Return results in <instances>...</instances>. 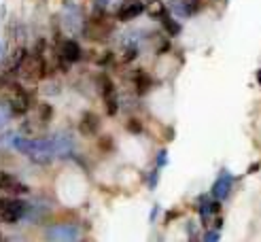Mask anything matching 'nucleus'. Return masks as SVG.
I'll list each match as a JSON object with an SVG mask.
<instances>
[{"label":"nucleus","instance_id":"obj_1","mask_svg":"<svg viewBox=\"0 0 261 242\" xmlns=\"http://www.w3.org/2000/svg\"><path fill=\"white\" fill-rule=\"evenodd\" d=\"M24 208H26V204L19 202V200H15L13 196L0 198V221L15 223L17 219L24 215Z\"/></svg>","mask_w":261,"mask_h":242},{"label":"nucleus","instance_id":"obj_2","mask_svg":"<svg viewBox=\"0 0 261 242\" xmlns=\"http://www.w3.org/2000/svg\"><path fill=\"white\" fill-rule=\"evenodd\" d=\"M9 104L15 115H24V113H28V109H30V96L26 94V89L22 87V85L13 83L9 85Z\"/></svg>","mask_w":261,"mask_h":242},{"label":"nucleus","instance_id":"obj_3","mask_svg":"<svg viewBox=\"0 0 261 242\" xmlns=\"http://www.w3.org/2000/svg\"><path fill=\"white\" fill-rule=\"evenodd\" d=\"M0 194H4V196H24V194H28V185L17 181L13 174L0 170Z\"/></svg>","mask_w":261,"mask_h":242},{"label":"nucleus","instance_id":"obj_4","mask_svg":"<svg viewBox=\"0 0 261 242\" xmlns=\"http://www.w3.org/2000/svg\"><path fill=\"white\" fill-rule=\"evenodd\" d=\"M79 130L83 134H87V136H94V134L100 130V117L94 115V113H85L79 123Z\"/></svg>","mask_w":261,"mask_h":242},{"label":"nucleus","instance_id":"obj_5","mask_svg":"<svg viewBox=\"0 0 261 242\" xmlns=\"http://www.w3.org/2000/svg\"><path fill=\"white\" fill-rule=\"evenodd\" d=\"M145 11V4H140V2H132V4H125L121 11H119V19L121 21H128V19H134V17H138L140 13Z\"/></svg>","mask_w":261,"mask_h":242},{"label":"nucleus","instance_id":"obj_6","mask_svg":"<svg viewBox=\"0 0 261 242\" xmlns=\"http://www.w3.org/2000/svg\"><path fill=\"white\" fill-rule=\"evenodd\" d=\"M62 55H64L68 62H76L81 58V47L76 45L75 40H66L64 45H62Z\"/></svg>","mask_w":261,"mask_h":242},{"label":"nucleus","instance_id":"obj_7","mask_svg":"<svg viewBox=\"0 0 261 242\" xmlns=\"http://www.w3.org/2000/svg\"><path fill=\"white\" fill-rule=\"evenodd\" d=\"M98 83H100V89H102V96L107 98L111 94H115V85H112V81L109 79L107 75H100L98 77Z\"/></svg>","mask_w":261,"mask_h":242},{"label":"nucleus","instance_id":"obj_8","mask_svg":"<svg viewBox=\"0 0 261 242\" xmlns=\"http://www.w3.org/2000/svg\"><path fill=\"white\" fill-rule=\"evenodd\" d=\"M149 83H151L149 77H147L143 70H138V73H136V91H138V94H145V91L149 89Z\"/></svg>","mask_w":261,"mask_h":242},{"label":"nucleus","instance_id":"obj_9","mask_svg":"<svg viewBox=\"0 0 261 242\" xmlns=\"http://www.w3.org/2000/svg\"><path fill=\"white\" fill-rule=\"evenodd\" d=\"M104 100H107V113H109V115H115V113H117V98H115V94L107 96Z\"/></svg>","mask_w":261,"mask_h":242},{"label":"nucleus","instance_id":"obj_10","mask_svg":"<svg viewBox=\"0 0 261 242\" xmlns=\"http://www.w3.org/2000/svg\"><path fill=\"white\" fill-rule=\"evenodd\" d=\"M164 26L168 28V30H170V34H176V32L181 30V28L176 26V24H172V19H170V17H164Z\"/></svg>","mask_w":261,"mask_h":242},{"label":"nucleus","instance_id":"obj_11","mask_svg":"<svg viewBox=\"0 0 261 242\" xmlns=\"http://www.w3.org/2000/svg\"><path fill=\"white\" fill-rule=\"evenodd\" d=\"M51 117V109H49V104H40V119H49Z\"/></svg>","mask_w":261,"mask_h":242},{"label":"nucleus","instance_id":"obj_12","mask_svg":"<svg viewBox=\"0 0 261 242\" xmlns=\"http://www.w3.org/2000/svg\"><path fill=\"white\" fill-rule=\"evenodd\" d=\"M112 138H109V136H104V138H100V147L104 149V151H109V149H112V142H111Z\"/></svg>","mask_w":261,"mask_h":242},{"label":"nucleus","instance_id":"obj_13","mask_svg":"<svg viewBox=\"0 0 261 242\" xmlns=\"http://www.w3.org/2000/svg\"><path fill=\"white\" fill-rule=\"evenodd\" d=\"M128 130H132V132H140V130H143V127L138 125V121H134V119H132L130 123H128Z\"/></svg>","mask_w":261,"mask_h":242},{"label":"nucleus","instance_id":"obj_14","mask_svg":"<svg viewBox=\"0 0 261 242\" xmlns=\"http://www.w3.org/2000/svg\"><path fill=\"white\" fill-rule=\"evenodd\" d=\"M257 81H259V85H261V70H259V73H257Z\"/></svg>","mask_w":261,"mask_h":242},{"label":"nucleus","instance_id":"obj_15","mask_svg":"<svg viewBox=\"0 0 261 242\" xmlns=\"http://www.w3.org/2000/svg\"><path fill=\"white\" fill-rule=\"evenodd\" d=\"M0 87H2V77H0Z\"/></svg>","mask_w":261,"mask_h":242}]
</instances>
